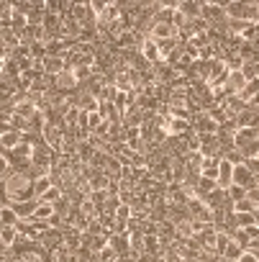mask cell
Masks as SVG:
<instances>
[{"mask_svg": "<svg viewBox=\"0 0 259 262\" xmlns=\"http://www.w3.org/2000/svg\"><path fill=\"white\" fill-rule=\"evenodd\" d=\"M244 165L251 170V175H254V178H259V157H251V160H246Z\"/></svg>", "mask_w": 259, "mask_h": 262, "instance_id": "cell-21", "label": "cell"}, {"mask_svg": "<svg viewBox=\"0 0 259 262\" xmlns=\"http://www.w3.org/2000/svg\"><path fill=\"white\" fill-rule=\"evenodd\" d=\"M246 198L254 203V206H259V185H254V188H249L246 190Z\"/></svg>", "mask_w": 259, "mask_h": 262, "instance_id": "cell-22", "label": "cell"}, {"mask_svg": "<svg viewBox=\"0 0 259 262\" xmlns=\"http://www.w3.org/2000/svg\"><path fill=\"white\" fill-rule=\"evenodd\" d=\"M244 252H246V249H244V247H239V244L231 239V242L226 244V249H223V254H221V257H223V259H239Z\"/></svg>", "mask_w": 259, "mask_h": 262, "instance_id": "cell-17", "label": "cell"}, {"mask_svg": "<svg viewBox=\"0 0 259 262\" xmlns=\"http://www.w3.org/2000/svg\"><path fill=\"white\" fill-rule=\"evenodd\" d=\"M18 239H21V231H18L16 226H3V229H0V242H3L8 249H11Z\"/></svg>", "mask_w": 259, "mask_h": 262, "instance_id": "cell-13", "label": "cell"}, {"mask_svg": "<svg viewBox=\"0 0 259 262\" xmlns=\"http://www.w3.org/2000/svg\"><path fill=\"white\" fill-rule=\"evenodd\" d=\"M172 36H177V31H175L170 24H152V26H149V39H154V41L172 39Z\"/></svg>", "mask_w": 259, "mask_h": 262, "instance_id": "cell-7", "label": "cell"}, {"mask_svg": "<svg viewBox=\"0 0 259 262\" xmlns=\"http://www.w3.org/2000/svg\"><path fill=\"white\" fill-rule=\"evenodd\" d=\"M3 70H6V62H0V75H3Z\"/></svg>", "mask_w": 259, "mask_h": 262, "instance_id": "cell-24", "label": "cell"}, {"mask_svg": "<svg viewBox=\"0 0 259 262\" xmlns=\"http://www.w3.org/2000/svg\"><path fill=\"white\" fill-rule=\"evenodd\" d=\"M256 77H259V75H256Z\"/></svg>", "mask_w": 259, "mask_h": 262, "instance_id": "cell-26", "label": "cell"}, {"mask_svg": "<svg viewBox=\"0 0 259 262\" xmlns=\"http://www.w3.org/2000/svg\"><path fill=\"white\" fill-rule=\"evenodd\" d=\"M213 190H218V180H213V178H198V183H195V195L203 201L205 195H210Z\"/></svg>", "mask_w": 259, "mask_h": 262, "instance_id": "cell-8", "label": "cell"}, {"mask_svg": "<svg viewBox=\"0 0 259 262\" xmlns=\"http://www.w3.org/2000/svg\"><path fill=\"white\" fill-rule=\"evenodd\" d=\"M200 6H203V3H195V0H185V3H177V11L193 24V21L200 18Z\"/></svg>", "mask_w": 259, "mask_h": 262, "instance_id": "cell-9", "label": "cell"}, {"mask_svg": "<svg viewBox=\"0 0 259 262\" xmlns=\"http://www.w3.org/2000/svg\"><path fill=\"white\" fill-rule=\"evenodd\" d=\"M233 185H241V188H254L256 185V178L251 175V170L246 165H236L233 167Z\"/></svg>", "mask_w": 259, "mask_h": 262, "instance_id": "cell-1", "label": "cell"}, {"mask_svg": "<svg viewBox=\"0 0 259 262\" xmlns=\"http://www.w3.org/2000/svg\"><path fill=\"white\" fill-rule=\"evenodd\" d=\"M226 195H228L231 203H239V201L246 198V188H241V185H231V188H226Z\"/></svg>", "mask_w": 259, "mask_h": 262, "instance_id": "cell-18", "label": "cell"}, {"mask_svg": "<svg viewBox=\"0 0 259 262\" xmlns=\"http://www.w3.org/2000/svg\"><path fill=\"white\" fill-rule=\"evenodd\" d=\"M23 142V134H21V131H6V134H0V152H11V149H16L18 144Z\"/></svg>", "mask_w": 259, "mask_h": 262, "instance_id": "cell-5", "label": "cell"}, {"mask_svg": "<svg viewBox=\"0 0 259 262\" xmlns=\"http://www.w3.org/2000/svg\"><path fill=\"white\" fill-rule=\"evenodd\" d=\"M233 185V165L228 162V160H221V165H218V188H231Z\"/></svg>", "mask_w": 259, "mask_h": 262, "instance_id": "cell-6", "label": "cell"}, {"mask_svg": "<svg viewBox=\"0 0 259 262\" xmlns=\"http://www.w3.org/2000/svg\"><path fill=\"white\" fill-rule=\"evenodd\" d=\"M54 213H57V208H54V206H49V203H39V206H36L34 219H36V221H46V224H49V221L54 219Z\"/></svg>", "mask_w": 259, "mask_h": 262, "instance_id": "cell-15", "label": "cell"}, {"mask_svg": "<svg viewBox=\"0 0 259 262\" xmlns=\"http://www.w3.org/2000/svg\"><path fill=\"white\" fill-rule=\"evenodd\" d=\"M11 206H13V211H16V216H18L21 221H29V219H34L39 201L31 198V201H18V203H11Z\"/></svg>", "mask_w": 259, "mask_h": 262, "instance_id": "cell-3", "label": "cell"}, {"mask_svg": "<svg viewBox=\"0 0 259 262\" xmlns=\"http://www.w3.org/2000/svg\"><path fill=\"white\" fill-rule=\"evenodd\" d=\"M254 142H259V131L256 128H236V134H233L236 149H241L246 144H254Z\"/></svg>", "mask_w": 259, "mask_h": 262, "instance_id": "cell-4", "label": "cell"}, {"mask_svg": "<svg viewBox=\"0 0 259 262\" xmlns=\"http://www.w3.org/2000/svg\"><path fill=\"white\" fill-rule=\"evenodd\" d=\"M103 123H105V118H103L98 111H95V113H87V131H90V134H95Z\"/></svg>", "mask_w": 259, "mask_h": 262, "instance_id": "cell-19", "label": "cell"}, {"mask_svg": "<svg viewBox=\"0 0 259 262\" xmlns=\"http://www.w3.org/2000/svg\"><path fill=\"white\" fill-rule=\"evenodd\" d=\"M254 95H259V77L249 80V82H246V88H244V90L239 93V98H241V100H244L246 105L251 103V98H254Z\"/></svg>", "mask_w": 259, "mask_h": 262, "instance_id": "cell-14", "label": "cell"}, {"mask_svg": "<svg viewBox=\"0 0 259 262\" xmlns=\"http://www.w3.org/2000/svg\"><path fill=\"white\" fill-rule=\"evenodd\" d=\"M244 13H246V3H226V21H244Z\"/></svg>", "mask_w": 259, "mask_h": 262, "instance_id": "cell-10", "label": "cell"}, {"mask_svg": "<svg viewBox=\"0 0 259 262\" xmlns=\"http://www.w3.org/2000/svg\"><path fill=\"white\" fill-rule=\"evenodd\" d=\"M18 224H21V219L16 216V211H13L11 203L0 208V226H18Z\"/></svg>", "mask_w": 259, "mask_h": 262, "instance_id": "cell-11", "label": "cell"}, {"mask_svg": "<svg viewBox=\"0 0 259 262\" xmlns=\"http://www.w3.org/2000/svg\"><path fill=\"white\" fill-rule=\"evenodd\" d=\"M254 211H256V206H254L249 198H244V201L233 203V213H254Z\"/></svg>", "mask_w": 259, "mask_h": 262, "instance_id": "cell-20", "label": "cell"}, {"mask_svg": "<svg viewBox=\"0 0 259 262\" xmlns=\"http://www.w3.org/2000/svg\"><path fill=\"white\" fill-rule=\"evenodd\" d=\"M52 188H54L52 175H41V178H36V180H34V195H36V201H39L46 190H52Z\"/></svg>", "mask_w": 259, "mask_h": 262, "instance_id": "cell-12", "label": "cell"}, {"mask_svg": "<svg viewBox=\"0 0 259 262\" xmlns=\"http://www.w3.org/2000/svg\"><path fill=\"white\" fill-rule=\"evenodd\" d=\"M256 185H259V178H256Z\"/></svg>", "mask_w": 259, "mask_h": 262, "instance_id": "cell-25", "label": "cell"}, {"mask_svg": "<svg viewBox=\"0 0 259 262\" xmlns=\"http://www.w3.org/2000/svg\"><path fill=\"white\" fill-rule=\"evenodd\" d=\"M139 52H142V57L149 62V67H157L159 62H164V59H162V54H159V49H157V41H154V39H147V41L142 44V49H139Z\"/></svg>", "mask_w": 259, "mask_h": 262, "instance_id": "cell-2", "label": "cell"}, {"mask_svg": "<svg viewBox=\"0 0 259 262\" xmlns=\"http://www.w3.org/2000/svg\"><path fill=\"white\" fill-rule=\"evenodd\" d=\"M254 224H256L254 213H233V226H236V229H249V226H254Z\"/></svg>", "mask_w": 259, "mask_h": 262, "instance_id": "cell-16", "label": "cell"}, {"mask_svg": "<svg viewBox=\"0 0 259 262\" xmlns=\"http://www.w3.org/2000/svg\"><path fill=\"white\" fill-rule=\"evenodd\" d=\"M239 262H256V257H254V254H251V252L246 249V252H244V254L239 257Z\"/></svg>", "mask_w": 259, "mask_h": 262, "instance_id": "cell-23", "label": "cell"}]
</instances>
